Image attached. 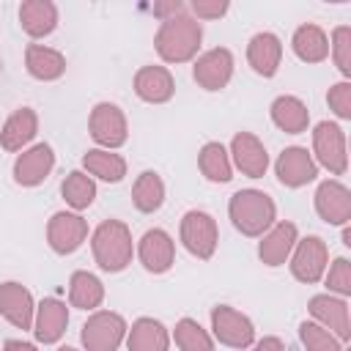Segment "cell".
<instances>
[{"label": "cell", "instance_id": "9a60e30c", "mask_svg": "<svg viewBox=\"0 0 351 351\" xmlns=\"http://www.w3.org/2000/svg\"><path fill=\"white\" fill-rule=\"evenodd\" d=\"M0 315L16 329H33L36 302L22 282H0Z\"/></svg>", "mask_w": 351, "mask_h": 351}, {"label": "cell", "instance_id": "277c9868", "mask_svg": "<svg viewBox=\"0 0 351 351\" xmlns=\"http://www.w3.org/2000/svg\"><path fill=\"white\" fill-rule=\"evenodd\" d=\"M126 321L123 315L112 310H96L80 332V340L85 351H118V346L126 340Z\"/></svg>", "mask_w": 351, "mask_h": 351}, {"label": "cell", "instance_id": "f35d334b", "mask_svg": "<svg viewBox=\"0 0 351 351\" xmlns=\"http://www.w3.org/2000/svg\"><path fill=\"white\" fill-rule=\"evenodd\" d=\"M228 0H192L189 3V11L192 16L200 22V19H219L225 11H228Z\"/></svg>", "mask_w": 351, "mask_h": 351}, {"label": "cell", "instance_id": "5bb4252c", "mask_svg": "<svg viewBox=\"0 0 351 351\" xmlns=\"http://www.w3.org/2000/svg\"><path fill=\"white\" fill-rule=\"evenodd\" d=\"M137 258L140 263L145 266V271L151 274H165L173 261H176V241L167 230L162 228H151L140 236V244H137Z\"/></svg>", "mask_w": 351, "mask_h": 351}, {"label": "cell", "instance_id": "f6af8a7d", "mask_svg": "<svg viewBox=\"0 0 351 351\" xmlns=\"http://www.w3.org/2000/svg\"><path fill=\"white\" fill-rule=\"evenodd\" d=\"M0 69H3V63H0Z\"/></svg>", "mask_w": 351, "mask_h": 351}, {"label": "cell", "instance_id": "1f68e13d", "mask_svg": "<svg viewBox=\"0 0 351 351\" xmlns=\"http://www.w3.org/2000/svg\"><path fill=\"white\" fill-rule=\"evenodd\" d=\"M197 167L214 184H228L233 178V162L222 143H206L197 154Z\"/></svg>", "mask_w": 351, "mask_h": 351}, {"label": "cell", "instance_id": "3957f363", "mask_svg": "<svg viewBox=\"0 0 351 351\" xmlns=\"http://www.w3.org/2000/svg\"><path fill=\"white\" fill-rule=\"evenodd\" d=\"M90 250H93V258H96L99 269H104L110 274L123 271L132 263V255H134L129 225L121 222V219H104L90 236Z\"/></svg>", "mask_w": 351, "mask_h": 351}, {"label": "cell", "instance_id": "4fadbf2b", "mask_svg": "<svg viewBox=\"0 0 351 351\" xmlns=\"http://www.w3.org/2000/svg\"><path fill=\"white\" fill-rule=\"evenodd\" d=\"M307 310L315 318V324L324 326V329H329L340 343H346L351 337V321H348V304H346V299L332 296V293H315L307 302Z\"/></svg>", "mask_w": 351, "mask_h": 351}, {"label": "cell", "instance_id": "ffe728a7", "mask_svg": "<svg viewBox=\"0 0 351 351\" xmlns=\"http://www.w3.org/2000/svg\"><path fill=\"white\" fill-rule=\"evenodd\" d=\"M66 326H69V307L66 302L55 299V296H47L36 304V318H33V335L38 343L49 346V343H58L63 335H66Z\"/></svg>", "mask_w": 351, "mask_h": 351}, {"label": "cell", "instance_id": "8fae6325", "mask_svg": "<svg viewBox=\"0 0 351 351\" xmlns=\"http://www.w3.org/2000/svg\"><path fill=\"white\" fill-rule=\"evenodd\" d=\"M274 173H277V181L288 189H299L310 181H315L318 176V165L313 159V154L302 145H288L277 162H274Z\"/></svg>", "mask_w": 351, "mask_h": 351}, {"label": "cell", "instance_id": "44dd1931", "mask_svg": "<svg viewBox=\"0 0 351 351\" xmlns=\"http://www.w3.org/2000/svg\"><path fill=\"white\" fill-rule=\"evenodd\" d=\"M280 60H282V41L263 30V33H255L247 44V63L252 66L255 74L261 77H274L277 69H280Z\"/></svg>", "mask_w": 351, "mask_h": 351}, {"label": "cell", "instance_id": "5b68a950", "mask_svg": "<svg viewBox=\"0 0 351 351\" xmlns=\"http://www.w3.org/2000/svg\"><path fill=\"white\" fill-rule=\"evenodd\" d=\"M178 236H181V244L200 261H208L217 250V241H219V228H217V219L206 211H186L181 217V228H178Z\"/></svg>", "mask_w": 351, "mask_h": 351}, {"label": "cell", "instance_id": "ba28073f", "mask_svg": "<svg viewBox=\"0 0 351 351\" xmlns=\"http://www.w3.org/2000/svg\"><path fill=\"white\" fill-rule=\"evenodd\" d=\"M326 263H329V247L321 236H304L296 241L293 252H291V274L304 282V285H313L324 277L326 271Z\"/></svg>", "mask_w": 351, "mask_h": 351}, {"label": "cell", "instance_id": "6da1fadb", "mask_svg": "<svg viewBox=\"0 0 351 351\" xmlns=\"http://www.w3.org/2000/svg\"><path fill=\"white\" fill-rule=\"evenodd\" d=\"M203 41V25L189 14L181 11L170 19H162L156 36H154V47L156 55L165 63H186L197 55Z\"/></svg>", "mask_w": 351, "mask_h": 351}, {"label": "cell", "instance_id": "ee69618b", "mask_svg": "<svg viewBox=\"0 0 351 351\" xmlns=\"http://www.w3.org/2000/svg\"><path fill=\"white\" fill-rule=\"evenodd\" d=\"M58 351H77V348H71V346H63V348H58Z\"/></svg>", "mask_w": 351, "mask_h": 351}, {"label": "cell", "instance_id": "2e32d148", "mask_svg": "<svg viewBox=\"0 0 351 351\" xmlns=\"http://www.w3.org/2000/svg\"><path fill=\"white\" fill-rule=\"evenodd\" d=\"M315 211L329 225H346L351 219V192L337 178H326L315 189Z\"/></svg>", "mask_w": 351, "mask_h": 351}, {"label": "cell", "instance_id": "7402d4cb", "mask_svg": "<svg viewBox=\"0 0 351 351\" xmlns=\"http://www.w3.org/2000/svg\"><path fill=\"white\" fill-rule=\"evenodd\" d=\"M134 93L148 104H165L176 93V80L165 66H143L134 74Z\"/></svg>", "mask_w": 351, "mask_h": 351}, {"label": "cell", "instance_id": "4316f807", "mask_svg": "<svg viewBox=\"0 0 351 351\" xmlns=\"http://www.w3.org/2000/svg\"><path fill=\"white\" fill-rule=\"evenodd\" d=\"M291 47H293L296 58L304 60V63H321V60L329 58V36L318 25H313V22L299 25L293 30Z\"/></svg>", "mask_w": 351, "mask_h": 351}, {"label": "cell", "instance_id": "d6a6232c", "mask_svg": "<svg viewBox=\"0 0 351 351\" xmlns=\"http://www.w3.org/2000/svg\"><path fill=\"white\" fill-rule=\"evenodd\" d=\"M60 195L74 211H82L96 200V181L85 170H71L60 184Z\"/></svg>", "mask_w": 351, "mask_h": 351}, {"label": "cell", "instance_id": "4dcf8cb0", "mask_svg": "<svg viewBox=\"0 0 351 351\" xmlns=\"http://www.w3.org/2000/svg\"><path fill=\"white\" fill-rule=\"evenodd\" d=\"M69 302L80 310H96L104 302V285L90 271H74L69 280Z\"/></svg>", "mask_w": 351, "mask_h": 351}, {"label": "cell", "instance_id": "d4e9b609", "mask_svg": "<svg viewBox=\"0 0 351 351\" xmlns=\"http://www.w3.org/2000/svg\"><path fill=\"white\" fill-rule=\"evenodd\" d=\"M170 332L156 318H137L126 329V351H167Z\"/></svg>", "mask_w": 351, "mask_h": 351}, {"label": "cell", "instance_id": "52a82bcc", "mask_svg": "<svg viewBox=\"0 0 351 351\" xmlns=\"http://www.w3.org/2000/svg\"><path fill=\"white\" fill-rule=\"evenodd\" d=\"M313 151H315V165H324L332 176H343L348 170V151H346V132L332 123L321 121L313 129Z\"/></svg>", "mask_w": 351, "mask_h": 351}, {"label": "cell", "instance_id": "b9f144b4", "mask_svg": "<svg viewBox=\"0 0 351 351\" xmlns=\"http://www.w3.org/2000/svg\"><path fill=\"white\" fill-rule=\"evenodd\" d=\"M3 351H38V348L33 343H25V340H5Z\"/></svg>", "mask_w": 351, "mask_h": 351}, {"label": "cell", "instance_id": "30bf717a", "mask_svg": "<svg viewBox=\"0 0 351 351\" xmlns=\"http://www.w3.org/2000/svg\"><path fill=\"white\" fill-rule=\"evenodd\" d=\"M85 239H88V222L77 211H58L47 222V241L58 255L77 252Z\"/></svg>", "mask_w": 351, "mask_h": 351}, {"label": "cell", "instance_id": "8d00e7d4", "mask_svg": "<svg viewBox=\"0 0 351 351\" xmlns=\"http://www.w3.org/2000/svg\"><path fill=\"white\" fill-rule=\"evenodd\" d=\"M324 274H326V288L332 293H337L340 299L351 296V263H348V258H335L329 271H324Z\"/></svg>", "mask_w": 351, "mask_h": 351}, {"label": "cell", "instance_id": "74e56055", "mask_svg": "<svg viewBox=\"0 0 351 351\" xmlns=\"http://www.w3.org/2000/svg\"><path fill=\"white\" fill-rule=\"evenodd\" d=\"M326 101H329V110H332L337 118L348 121V118H351V82L343 80V82L332 85L329 93H326Z\"/></svg>", "mask_w": 351, "mask_h": 351}, {"label": "cell", "instance_id": "cb8c5ba5", "mask_svg": "<svg viewBox=\"0 0 351 351\" xmlns=\"http://www.w3.org/2000/svg\"><path fill=\"white\" fill-rule=\"evenodd\" d=\"M38 132V115L30 107H19L8 115V121L0 129V145L5 151H22Z\"/></svg>", "mask_w": 351, "mask_h": 351}, {"label": "cell", "instance_id": "d6986e66", "mask_svg": "<svg viewBox=\"0 0 351 351\" xmlns=\"http://www.w3.org/2000/svg\"><path fill=\"white\" fill-rule=\"evenodd\" d=\"M55 167V151L47 143H38L22 151L14 162V181L19 186H38Z\"/></svg>", "mask_w": 351, "mask_h": 351}, {"label": "cell", "instance_id": "f1b7e54d", "mask_svg": "<svg viewBox=\"0 0 351 351\" xmlns=\"http://www.w3.org/2000/svg\"><path fill=\"white\" fill-rule=\"evenodd\" d=\"M82 167H85L88 176H96L107 184H118L126 176V159L121 154H112V151H104V148H90L82 156Z\"/></svg>", "mask_w": 351, "mask_h": 351}, {"label": "cell", "instance_id": "7bdbcfd3", "mask_svg": "<svg viewBox=\"0 0 351 351\" xmlns=\"http://www.w3.org/2000/svg\"><path fill=\"white\" fill-rule=\"evenodd\" d=\"M343 244L351 247V230H348V228H343Z\"/></svg>", "mask_w": 351, "mask_h": 351}, {"label": "cell", "instance_id": "e0dca14e", "mask_svg": "<svg viewBox=\"0 0 351 351\" xmlns=\"http://www.w3.org/2000/svg\"><path fill=\"white\" fill-rule=\"evenodd\" d=\"M230 162L241 170V176L247 178H261L269 167V154L266 145L252 134V132H239L230 140Z\"/></svg>", "mask_w": 351, "mask_h": 351}, {"label": "cell", "instance_id": "d590c367", "mask_svg": "<svg viewBox=\"0 0 351 351\" xmlns=\"http://www.w3.org/2000/svg\"><path fill=\"white\" fill-rule=\"evenodd\" d=\"M329 49H332V60L340 69V74L351 77V27L348 25H337L332 30Z\"/></svg>", "mask_w": 351, "mask_h": 351}, {"label": "cell", "instance_id": "e575fe53", "mask_svg": "<svg viewBox=\"0 0 351 351\" xmlns=\"http://www.w3.org/2000/svg\"><path fill=\"white\" fill-rule=\"evenodd\" d=\"M299 340L304 346V351H346L343 343L324 326H318L315 321H302L299 324Z\"/></svg>", "mask_w": 351, "mask_h": 351}, {"label": "cell", "instance_id": "f546056e", "mask_svg": "<svg viewBox=\"0 0 351 351\" xmlns=\"http://www.w3.org/2000/svg\"><path fill=\"white\" fill-rule=\"evenodd\" d=\"M132 203L143 214H154L165 203V181L154 170H143L132 186Z\"/></svg>", "mask_w": 351, "mask_h": 351}, {"label": "cell", "instance_id": "7a4b0ae2", "mask_svg": "<svg viewBox=\"0 0 351 351\" xmlns=\"http://www.w3.org/2000/svg\"><path fill=\"white\" fill-rule=\"evenodd\" d=\"M228 217L233 222V228L241 236H263L274 219H277V206L274 200L261 192V189H239L230 200H228Z\"/></svg>", "mask_w": 351, "mask_h": 351}, {"label": "cell", "instance_id": "7c38bea8", "mask_svg": "<svg viewBox=\"0 0 351 351\" xmlns=\"http://www.w3.org/2000/svg\"><path fill=\"white\" fill-rule=\"evenodd\" d=\"M192 77L203 90H222L233 77V55H230V49L214 47V49L203 52L192 66Z\"/></svg>", "mask_w": 351, "mask_h": 351}, {"label": "cell", "instance_id": "9c48e42d", "mask_svg": "<svg viewBox=\"0 0 351 351\" xmlns=\"http://www.w3.org/2000/svg\"><path fill=\"white\" fill-rule=\"evenodd\" d=\"M211 329H214V337L228 348H250L255 343L252 321L230 304H217L211 310Z\"/></svg>", "mask_w": 351, "mask_h": 351}, {"label": "cell", "instance_id": "ab89813d", "mask_svg": "<svg viewBox=\"0 0 351 351\" xmlns=\"http://www.w3.org/2000/svg\"><path fill=\"white\" fill-rule=\"evenodd\" d=\"M151 11H154L159 19H170V16H176V14H181V11H186V3H181V0H165V3H154Z\"/></svg>", "mask_w": 351, "mask_h": 351}, {"label": "cell", "instance_id": "ac0fdd59", "mask_svg": "<svg viewBox=\"0 0 351 351\" xmlns=\"http://www.w3.org/2000/svg\"><path fill=\"white\" fill-rule=\"evenodd\" d=\"M296 241H299L296 225L288 222V219H280V222H274V225L261 236L258 258H261L266 266H271V269H274V266H282V263L291 258Z\"/></svg>", "mask_w": 351, "mask_h": 351}, {"label": "cell", "instance_id": "8992f818", "mask_svg": "<svg viewBox=\"0 0 351 351\" xmlns=\"http://www.w3.org/2000/svg\"><path fill=\"white\" fill-rule=\"evenodd\" d=\"M88 132H90L93 143H99L104 151L121 148L126 143V137H129V126H126L123 110L118 104H112V101H99L90 110Z\"/></svg>", "mask_w": 351, "mask_h": 351}, {"label": "cell", "instance_id": "836d02e7", "mask_svg": "<svg viewBox=\"0 0 351 351\" xmlns=\"http://www.w3.org/2000/svg\"><path fill=\"white\" fill-rule=\"evenodd\" d=\"M173 340L181 351H214L211 335L195 318H181L173 329Z\"/></svg>", "mask_w": 351, "mask_h": 351}, {"label": "cell", "instance_id": "60d3db41", "mask_svg": "<svg viewBox=\"0 0 351 351\" xmlns=\"http://www.w3.org/2000/svg\"><path fill=\"white\" fill-rule=\"evenodd\" d=\"M252 351H285V343L280 340V337H263V340H258L255 343V348Z\"/></svg>", "mask_w": 351, "mask_h": 351}, {"label": "cell", "instance_id": "603a6c76", "mask_svg": "<svg viewBox=\"0 0 351 351\" xmlns=\"http://www.w3.org/2000/svg\"><path fill=\"white\" fill-rule=\"evenodd\" d=\"M19 25L30 38H44L58 27V5L52 0H25L19 5Z\"/></svg>", "mask_w": 351, "mask_h": 351}, {"label": "cell", "instance_id": "484cf974", "mask_svg": "<svg viewBox=\"0 0 351 351\" xmlns=\"http://www.w3.org/2000/svg\"><path fill=\"white\" fill-rule=\"evenodd\" d=\"M25 66H27V74L30 77H36L41 82H52V80L63 77L66 58H63V52H58L52 47L27 44V49H25Z\"/></svg>", "mask_w": 351, "mask_h": 351}, {"label": "cell", "instance_id": "83f0119b", "mask_svg": "<svg viewBox=\"0 0 351 351\" xmlns=\"http://www.w3.org/2000/svg\"><path fill=\"white\" fill-rule=\"evenodd\" d=\"M271 121L285 134H302L310 126V110L296 96H277L271 101Z\"/></svg>", "mask_w": 351, "mask_h": 351}]
</instances>
